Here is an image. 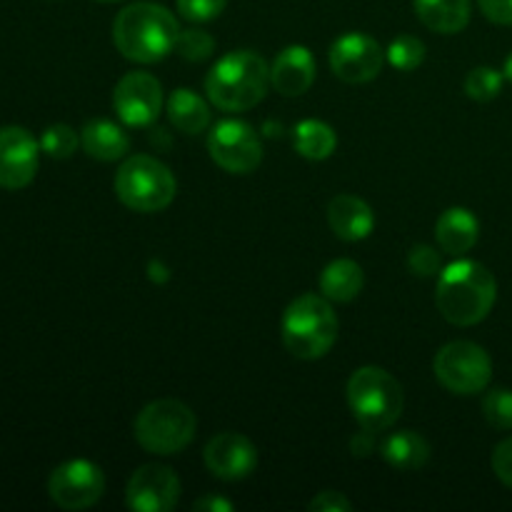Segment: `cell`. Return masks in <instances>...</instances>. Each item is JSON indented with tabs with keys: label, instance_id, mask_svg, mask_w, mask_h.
I'll use <instances>...</instances> for the list:
<instances>
[{
	"label": "cell",
	"instance_id": "obj_1",
	"mask_svg": "<svg viewBox=\"0 0 512 512\" xmlns=\"http://www.w3.org/2000/svg\"><path fill=\"white\" fill-rule=\"evenodd\" d=\"M178 35V18L165 5L150 0L125 5L113 20L115 48L133 63L150 65L163 60L175 50Z\"/></svg>",
	"mask_w": 512,
	"mask_h": 512
},
{
	"label": "cell",
	"instance_id": "obj_2",
	"mask_svg": "<svg viewBox=\"0 0 512 512\" xmlns=\"http://www.w3.org/2000/svg\"><path fill=\"white\" fill-rule=\"evenodd\" d=\"M498 300V280L478 260H455L440 273L435 305L450 325L483 323Z\"/></svg>",
	"mask_w": 512,
	"mask_h": 512
},
{
	"label": "cell",
	"instance_id": "obj_3",
	"mask_svg": "<svg viewBox=\"0 0 512 512\" xmlns=\"http://www.w3.org/2000/svg\"><path fill=\"white\" fill-rule=\"evenodd\" d=\"M270 88V68L263 55L253 50L225 53L205 78L210 103L225 113H243L255 108Z\"/></svg>",
	"mask_w": 512,
	"mask_h": 512
},
{
	"label": "cell",
	"instance_id": "obj_4",
	"mask_svg": "<svg viewBox=\"0 0 512 512\" xmlns=\"http://www.w3.org/2000/svg\"><path fill=\"white\" fill-rule=\"evenodd\" d=\"M338 315L325 295L305 293L285 308L280 338L288 353L300 360H318L330 353L338 340Z\"/></svg>",
	"mask_w": 512,
	"mask_h": 512
},
{
	"label": "cell",
	"instance_id": "obj_5",
	"mask_svg": "<svg viewBox=\"0 0 512 512\" xmlns=\"http://www.w3.org/2000/svg\"><path fill=\"white\" fill-rule=\"evenodd\" d=\"M345 393H348L350 413L365 430L383 433V430L393 428L403 415V385L378 365H365V368L355 370Z\"/></svg>",
	"mask_w": 512,
	"mask_h": 512
},
{
	"label": "cell",
	"instance_id": "obj_6",
	"mask_svg": "<svg viewBox=\"0 0 512 512\" xmlns=\"http://www.w3.org/2000/svg\"><path fill=\"white\" fill-rule=\"evenodd\" d=\"M115 195L135 213H158L175 200L178 185L165 163L153 155H130L115 173Z\"/></svg>",
	"mask_w": 512,
	"mask_h": 512
},
{
	"label": "cell",
	"instance_id": "obj_7",
	"mask_svg": "<svg viewBox=\"0 0 512 512\" xmlns=\"http://www.w3.org/2000/svg\"><path fill=\"white\" fill-rule=\"evenodd\" d=\"M135 440L150 455H175L188 448L198 430V418L175 398L153 400L135 418Z\"/></svg>",
	"mask_w": 512,
	"mask_h": 512
},
{
	"label": "cell",
	"instance_id": "obj_8",
	"mask_svg": "<svg viewBox=\"0 0 512 512\" xmlns=\"http://www.w3.org/2000/svg\"><path fill=\"white\" fill-rule=\"evenodd\" d=\"M433 373L445 390L455 395H478L493 380L488 350L470 340H455L435 353Z\"/></svg>",
	"mask_w": 512,
	"mask_h": 512
},
{
	"label": "cell",
	"instance_id": "obj_9",
	"mask_svg": "<svg viewBox=\"0 0 512 512\" xmlns=\"http://www.w3.org/2000/svg\"><path fill=\"white\" fill-rule=\"evenodd\" d=\"M208 153L225 173L248 175L263 160V143L253 125L243 120H220L208 135Z\"/></svg>",
	"mask_w": 512,
	"mask_h": 512
},
{
	"label": "cell",
	"instance_id": "obj_10",
	"mask_svg": "<svg viewBox=\"0 0 512 512\" xmlns=\"http://www.w3.org/2000/svg\"><path fill=\"white\" fill-rule=\"evenodd\" d=\"M105 475L90 460H68L48 478V495L60 510H88L103 498Z\"/></svg>",
	"mask_w": 512,
	"mask_h": 512
},
{
	"label": "cell",
	"instance_id": "obj_11",
	"mask_svg": "<svg viewBox=\"0 0 512 512\" xmlns=\"http://www.w3.org/2000/svg\"><path fill=\"white\" fill-rule=\"evenodd\" d=\"M163 108V85L155 75L133 70L118 80L113 90V110L130 128L155 123Z\"/></svg>",
	"mask_w": 512,
	"mask_h": 512
},
{
	"label": "cell",
	"instance_id": "obj_12",
	"mask_svg": "<svg viewBox=\"0 0 512 512\" xmlns=\"http://www.w3.org/2000/svg\"><path fill=\"white\" fill-rule=\"evenodd\" d=\"M383 63V48L365 33H345L330 45V68L345 83H370L380 75Z\"/></svg>",
	"mask_w": 512,
	"mask_h": 512
},
{
	"label": "cell",
	"instance_id": "obj_13",
	"mask_svg": "<svg viewBox=\"0 0 512 512\" xmlns=\"http://www.w3.org/2000/svg\"><path fill=\"white\" fill-rule=\"evenodd\" d=\"M40 140L20 125L0 128V188L23 190L35 180L40 165Z\"/></svg>",
	"mask_w": 512,
	"mask_h": 512
},
{
	"label": "cell",
	"instance_id": "obj_14",
	"mask_svg": "<svg viewBox=\"0 0 512 512\" xmlns=\"http://www.w3.org/2000/svg\"><path fill=\"white\" fill-rule=\"evenodd\" d=\"M180 490V478L168 465L150 463L130 475L125 503L135 512H170L178 505Z\"/></svg>",
	"mask_w": 512,
	"mask_h": 512
},
{
	"label": "cell",
	"instance_id": "obj_15",
	"mask_svg": "<svg viewBox=\"0 0 512 512\" xmlns=\"http://www.w3.org/2000/svg\"><path fill=\"white\" fill-rule=\"evenodd\" d=\"M205 468L220 480H235L248 478L258 465V448L250 443L245 435L240 433H220L208 440L203 450Z\"/></svg>",
	"mask_w": 512,
	"mask_h": 512
},
{
	"label": "cell",
	"instance_id": "obj_16",
	"mask_svg": "<svg viewBox=\"0 0 512 512\" xmlns=\"http://www.w3.org/2000/svg\"><path fill=\"white\" fill-rule=\"evenodd\" d=\"M315 83V58L305 45H288L270 65V85L285 98L308 93Z\"/></svg>",
	"mask_w": 512,
	"mask_h": 512
},
{
	"label": "cell",
	"instance_id": "obj_17",
	"mask_svg": "<svg viewBox=\"0 0 512 512\" xmlns=\"http://www.w3.org/2000/svg\"><path fill=\"white\" fill-rule=\"evenodd\" d=\"M328 223L333 233L345 243L365 240L375 228L373 208L363 198L350 193H340L328 205Z\"/></svg>",
	"mask_w": 512,
	"mask_h": 512
},
{
	"label": "cell",
	"instance_id": "obj_18",
	"mask_svg": "<svg viewBox=\"0 0 512 512\" xmlns=\"http://www.w3.org/2000/svg\"><path fill=\"white\" fill-rule=\"evenodd\" d=\"M435 238H438L443 253L458 258L478 243L480 220L468 208H448L445 213H440L438 223H435Z\"/></svg>",
	"mask_w": 512,
	"mask_h": 512
},
{
	"label": "cell",
	"instance_id": "obj_19",
	"mask_svg": "<svg viewBox=\"0 0 512 512\" xmlns=\"http://www.w3.org/2000/svg\"><path fill=\"white\" fill-rule=\"evenodd\" d=\"M80 145L93 160L115 163V160L125 158V153L130 150V138L113 120L95 118L80 130Z\"/></svg>",
	"mask_w": 512,
	"mask_h": 512
},
{
	"label": "cell",
	"instance_id": "obj_20",
	"mask_svg": "<svg viewBox=\"0 0 512 512\" xmlns=\"http://www.w3.org/2000/svg\"><path fill=\"white\" fill-rule=\"evenodd\" d=\"M413 3L420 23L440 35H455L465 30L473 13L470 0H413Z\"/></svg>",
	"mask_w": 512,
	"mask_h": 512
},
{
	"label": "cell",
	"instance_id": "obj_21",
	"mask_svg": "<svg viewBox=\"0 0 512 512\" xmlns=\"http://www.w3.org/2000/svg\"><path fill=\"white\" fill-rule=\"evenodd\" d=\"M365 285L363 268L355 260L340 258L325 265L320 273V293L330 300V303H350L360 295Z\"/></svg>",
	"mask_w": 512,
	"mask_h": 512
},
{
	"label": "cell",
	"instance_id": "obj_22",
	"mask_svg": "<svg viewBox=\"0 0 512 512\" xmlns=\"http://www.w3.org/2000/svg\"><path fill=\"white\" fill-rule=\"evenodd\" d=\"M168 118L180 133L198 135L210 125V108L195 90L178 88L168 98Z\"/></svg>",
	"mask_w": 512,
	"mask_h": 512
},
{
	"label": "cell",
	"instance_id": "obj_23",
	"mask_svg": "<svg viewBox=\"0 0 512 512\" xmlns=\"http://www.w3.org/2000/svg\"><path fill=\"white\" fill-rule=\"evenodd\" d=\"M380 450H383L385 463L393 465L395 470H418L430 458L428 440L415 430H398L388 435Z\"/></svg>",
	"mask_w": 512,
	"mask_h": 512
},
{
	"label": "cell",
	"instance_id": "obj_24",
	"mask_svg": "<svg viewBox=\"0 0 512 512\" xmlns=\"http://www.w3.org/2000/svg\"><path fill=\"white\" fill-rule=\"evenodd\" d=\"M293 143L298 155H303L305 160H313V163H320V160H328L330 155L338 148V135L323 120H300L293 130Z\"/></svg>",
	"mask_w": 512,
	"mask_h": 512
},
{
	"label": "cell",
	"instance_id": "obj_25",
	"mask_svg": "<svg viewBox=\"0 0 512 512\" xmlns=\"http://www.w3.org/2000/svg\"><path fill=\"white\" fill-rule=\"evenodd\" d=\"M505 75L498 73L490 65H480V68H473L468 75H465V93H468L470 100L475 103H490L500 95L503 90Z\"/></svg>",
	"mask_w": 512,
	"mask_h": 512
},
{
	"label": "cell",
	"instance_id": "obj_26",
	"mask_svg": "<svg viewBox=\"0 0 512 512\" xmlns=\"http://www.w3.org/2000/svg\"><path fill=\"white\" fill-rule=\"evenodd\" d=\"M388 63L393 65L395 70H403V73H410V70L420 68L425 60V43L415 35H398L393 43L388 45V53H385Z\"/></svg>",
	"mask_w": 512,
	"mask_h": 512
},
{
	"label": "cell",
	"instance_id": "obj_27",
	"mask_svg": "<svg viewBox=\"0 0 512 512\" xmlns=\"http://www.w3.org/2000/svg\"><path fill=\"white\" fill-rule=\"evenodd\" d=\"M78 145H80V135L65 123L50 125V128H45L43 135H40V150L55 160L73 158Z\"/></svg>",
	"mask_w": 512,
	"mask_h": 512
},
{
	"label": "cell",
	"instance_id": "obj_28",
	"mask_svg": "<svg viewBox=\"0 0 512 512\" xmlns=\"http://www.w3.org/2000/svg\"><path fill=\"white\" fill-rule=\"evenodd\" d=\"M483 415L495 430H512V390H488L483 398Z\"/></svg>",
	"mask_w": 512,
	"mask_h": 512
},
{
	"label": "cell",
	"instance_id": "obj_29",
	"mask_svg": "<svg viewBox=\"0 0 512 512\" xmlns=\"http://www.w3.org/2000/svg\"><path fill=\"white\" fill-rule=\"evenodd\" d=\"M175 50H178L180 58L190 60V63H203V60H208L210 55H213L215 40L213 35L205 33V30H198V28L180 30Z\"/></svg>",
	"mask_w": 512,
	"mask_h": 512
},
{
	"label": "cell",
	"instance_id": "obj_30",
	"mask_svg": "<svg viewBox=\"0 0 512 512\" xmlns=\"http://www.w3.org/2000/svg\"><path fill=\"white\" fill-rule=\"evenodd\" d=\"M178 13L190 23H208L225 10L228 0H175Z\"/></svg>",
	"mask_w": 512,
	"mask_h": 512
},
{
	"label": "cell",
	"instance_id": "obj_31",
	"mask_svg": "<svg viewBox=\"0 0 512 512\" xmlns=\"http://www.w3.org/2000/svg\"><path fill=\"white\" fill-rule=\"evenodd\" d=\"M408 268L410 273L420 275V278H430V275L440 273V255L438 250L430 245H415L408 253Z\"/></svg>",
	"mask_w": 512,
	"mask_h": 512
},
{
	"label": "cell",
	"instance_id": "obj_32",
	"mask_svg": "<svg viewBox=\"0 0 512 512\" xmlns=\"http://www.w3.org/2000/svg\"><path fill=\"white\" fill-rule=\"evenodd\" d=\"M490 463H493V473L498 475L500 483L512 490V435L495 445Z\"/></svg>",
	"mask_w": 512,
	"mask_h": 512
},
{
	"label": "cell",
	"instance_id": "obj_33",
	"mask_svg": "<svg viewBox=\"0 0 512 512\" xmlns=\"http://www.w3.org/2000/svg\"><path fill=\"white\" fill-rule=\"evenodd\" d=\"M313 512H350L353 503L345 498L343 493H335V490H325V493L315 495L308 505Z\"/></svg>",
	"mask_w": 512,
	"mask_h": 512
},
{
	"label": "cell",
	"instance_id": "obj_34",
	"mask_svg": "<svg viewBox=\"0 0 512 512\" xmlns=\"http://www.w3.org/2000/svg\"><path fill=\"white\" fill-rule=\"evenodd\" d=\"M478 5L490 23L512 25V0H478Z\"/></svg>",
	"mask_w": 512,
	"mask_h": 512
},
{
	"label": "cell",
	"instance_id": "obj_35",
	"mask_svg": "<svg viewBox=\"0 0 512 512\" xmlns=\"http://www.w3.org/2000/svg\"><path fill=\"white\" fill-rule=\"evenodd\" d=\"M193 510L200 512H230L233 510V503H228L225 498H218V495H205V498L195 500Z\"/></svg>",
	"mask_w": 512,
	"mask_h": 512
},
{
	"label": "cell",
	"instance_id": "obj_36",
	"mask_svg": "<svg viewBox=\"0 0 512 512\" xmlns=\"http://www.w3.org/2000/svg\"><path fill=\"white\" fill-rule=\"evenodd\" d=\"M373 430H365L363 433L355 435L353 440H350V450H353V455H360V458H365V455H370L375 450V438H373Z\"/></svg>",
	"mask_w": 512,
	"mask_h": 512
},
{
	"label": "cell",
	"instance_id": "obj_37",
	"mask_svg": "<svg viewBox=\"0 0 512 512\" xmlns=\"http://www.w3.org/2000/svg\"><path fill=\"white\" fill-rule=\"evenodd\" d=\"M503 75H505V78H508V80H510V83H512V53L508 55V60H505V68H503Z\"/></svg>",
	"mask_w": 512,
	"mask_h": 512
},
{
	"label": "cell",
	"instance_id": "obj_38",
	"mask_svg": "<svg viewBox=\"0 0 512 512\" xmlns=\"http://www.w3.org/2000/svg\"><path fill=\"white\" fill-rule=\"evenodd\" d=\"M100 3H120V0H100Z\"/></svg>",
	"mask_w": 512,
	"mask_h": 512
}]
</instances>
